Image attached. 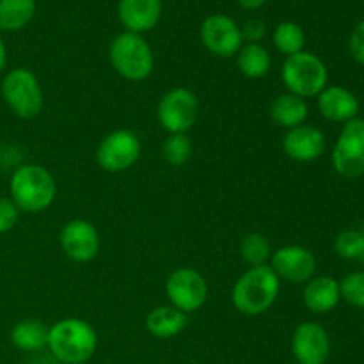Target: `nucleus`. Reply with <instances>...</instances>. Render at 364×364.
Segmentation results:
<instances>
[{"label": "nucleus", "instance_id": "10", "mask_svg": "<svg viewBox=\"0 0 364 364\" xmlns=\"http://www.w3.org/2000/svg\"><path fill=\"white\" fill-rule=\"evenodd\" d=\"M166 295L171 306L185 315L199 311L206 304L210 288L201 272L191 267H180L173 270L166 281Z\"/></svg>", "mask_w": 364, "mask_h": 364}, {"label": "nucleus", "instance_id": "15", "mask_svg": "<svg viewBox=\"0 0 364 364\" xmlns=\"http://www.w3.org/2000/svg\"><path fill=\"white\" fill-rule=\"evenodd\" d=\"M283 151L288 159L301 164H309L318 160L326 151V135L315 124H301L287 130L283 137Z\"/></svg>", "mask_w": 364, "mask_h": 364}, {"label": "nucleus", "instance_id": "33", "mask_svg": "<svg viewBox=\"0 0 364 364\" xmlns=\"http://www.w3.org/2000/svg\"><path fill=\"white\" fill-rule=\"evenodd\" d=\"M6 63H7V48H6V43H4L2 38H0V73H2V70L6 68Z\"/></svg>", "mask_w": 364, "mask_h": 364}, {"label": "nucleus", "instance_id": "23", "mask_svg": "<svg viewBox=\"0 0 364 364\" xmlns=\"http://www.w3.org/2000/svg\"><path fill=\"white\" fill-rule=\"evenodd\" d=\"M36 0H0V31L16 32L31 23Z\"/></svg>", "mask_w": 364, "mask_h": 364}, {"label": "nucleus", "instance_id": "16", "mask_svg": "<svg viewBox=\"0 0 364 364\" xmlns=\"http://www.w3.org/2000/svg\"><path fill=\"white\" fill-rule=\"evenodd\" d=\"M316 107L320 116L326 117L333 123H348L355 119L361 109L359 98L343 85H327L318 96H316Z\"/></svg>", "mask_w": 364, "mask_h": 364}, {"label": "nucleus", "instance_id": "20", "mask_svg": "<svg viewBox=\"0 0 364 364\" xmlns=\"http://www.w3.org/2000/svg\"><path fill=\"white\" fill-rule=\"evenodd\" d=\"M187 322V315L174 306H159L146 316V329L156 340H171L183 333Z\"/></svg>", "mask_w": 364, "mask_h": 364}, {"label": "nucleus", "instance_id": "21", "mask_svg": "<svg viewBox=\"0 0 364 364\" xmlns=\"http://www.w3.org/2000/svg\"><path fill=\"white\" fill-rule=\"evenodd\" d=\"M48 333L50 327L43 323L41 320L27 318L18 322L11 329V343L14 348L27 354H36L45 348H48Z\"/></svg>", "mask_w": 364, "mask_h": 364}, {"label": "nucleus", "instance_id": "25", "mask_svg": "<svg viewBox=\"0 0 364 364\" xmlns=\"http://www.w3.org/2000/svg\"><path fill=\"white\" fill-rule=\"evenodd\" d=\"M242 259L249 267H262L269 265L270 256H272V247H270L269 238L263 233H247L240 240Z\"/></svg>", "mask_w": 364, "mask_h": 364}, {"label": "nucleus", "instance_id": "8", "mask_svg": "<svg viewBox=\"0 0 364 364\" xmlns=\"http://www.w3.org/2000/svg\"><path fill=\"white\" fill-rule=\"evenodd\" d=\"M199 117V100L187 87L164 92L156 105V119L167 134H187Z\"/></svg>", "mask_w": 364, "mask_h": 364}, {"label": "nucleus", "instance_id": "13", "mask_svg": "<svg viewBox=\"0 0 364 364\" xmlns=\"http://www.w3.org/2000/svg\"><path fill=\"white\" fill-rule=\"evenodd\" d=\"M59 244L64 255L75 263H89L100 252V233L91 220L73 219L60 230Z\"/></svg>", "mask_w": 364, "mask_h": 364}, {"label": "nucleus", "instance_id": "7", "mask_svg": "<svg viewBox=\"0 0 364 364\" xmlns=\"http://www.w3.org/2000/svg\"><path fill=\"white\" fill-rule=\"evenodd\" d=\"M142 153L141 139L128 128H117L107 134L96 148V164L110 174H119L132 169Z\"/></svg>", "mask_w": 364, "mask_h": 364}, {"label": "nucleus", "instance_id": "18", "mask_svg": "<svg viewBox=\"0 0 364 364\" xmlns=\"http://www.w3.org/2000/svg\"><path fill=\"white\" fill-rule=\"evenodd\" d=\"M302 301L304 306L311 313L316 315H326L336 309L341 301L340 281L331 276L313 277L306 283L304 291H302Z\"/></svg>", "mask_w": 364, "mask_h": 364}, {"label": "nucleus", "instance_id": "1", "mask_svg": "<svg viewBox=\"0 0 364 364\" xmlns=\"http://www.w3.org/2000/svg\"><path fill=\"white\" fill-rule=\"evenodd\" d=\"M281 291V279L270 265L249 267L231 288V304L240 315L259 316L269 311Z\"/></svg>", "mask_w": 364, "mask_h": 364}, {"label": "nucleus", "instance_id": "11", "mask_svg": "<svg viewBox=\"0 0 364 364\" xmlns=\"http://www.w3.org/2000/svg\"><path fill=\"white\" fill-rule=\"evenodd\" d=\"M199 38H201L203 46L212 55L223 57V59L237 55L238 50L244 45L240 25L223 13L210 14L203 20Z\"/></svg>", "mask_w": 364, "mask_h": 364}, {"label": "nucleus", "instance_id": "26", "mask_svg": "<svg viewBox=\"0 0 364 364\" xmlns=\"http://www.w3.org/2000/svg\"><path fill=\"white\" fill-rule=\"evenodd\" d=\"M194 144L187 134H171L162 144V156L169 166L181 167L192 159Z\"/></svg>", "mask_w": 364, "mask_h": 364}, {"label": "nucleus", "instance_id": "3", "mask_svg": "<svg viewBox=\"0 0 364 364\" xmlns=\"http://www.w3.org/2000/svg\"><path fill=\"white\" fill-rule=\"evenodd\" d=\"M11 199L20 212L39 213L53 205L57 183L53 174L39 164L20 166L11 176Z\"/></svg>", "mask_w": 364, "mask_h": 364}, {"label": "nucleus", "instance_id": "17", "mask_svg": "<svg viewBox=\"0 0 364 364\" xmlns=\"http://www.w3.org/2000/svg\"><path fill=\"white\" fill-rule=\"evenodd\" d=\"M117 18L124 31L142 36L159 25L162 18V0H119Z\"/></svg>", "mask_w": 364, "mask_h": 364}, {"label": "nucleus", "instance_id": "4", "mask_svg": "<svg viewBox=\"0 0 364 364\" xmlns=\"http://www.w3.org/2000/svg\"><path fill=\"white\" fill-rule=\"evenodd\" d=\"M109 60L116 73L128 82H142L153 73L155 55L144 36L121 32L110 41Z\"/></svg>", "mask_w": 364, "mask_h": 364}, {"label": "nucleus", "instance_id": "27", "mask_svg": "<svg viewBox=\"0 0 364 364\" xmlns=\"http://www.w3.org/2000/svg\"><path fill=\"white\" fill-rule=\"evenodd\" d=\"M334 251L343 259H359L364 256V235L359 230H343L334 238Z\"/></svg>", "mask_w": 364, "mask_h": 364}, {"label": "nucleus", "instance_id": "19", "mask_svg": "<svg viewBox=\"0 0 364 364\" xmlns=\"http://www.w3.org/2000/svg\"><path fill=\"white\" fill-rule=\"evenodd\" d=\"M270 119L274 124L284 130H291L295 127H301L306 123L309 114L308 102L304 98L291 95V92H283L276 96L269 107Z\"/></svg>", "mask_w": 364, "mask_h": 364}, {"label": "nucleus", "instance_id": "22", "mask_svg": "<svg viewBox=\"0 0 364 364\" xmlns=\"http://www.w3.org/2000/svg\"><path fill=\"white\" fill-rule=\"evenodd\" d=\"M272 66V57L262 43H244L237 53V68L245 78L259 80L267 77Z\"/></svg>", "mask_w": 364, "mask_h": 364}, {"label": "nucleus", "instance_id": "29", "mask_svg": "<svg viewBox=\"0 0 364 364\" xmlns=\"http://www.w3.org/2000/svg\"><path fill=\"white\" fill-rule=\"evenodd\" d=\"M18 215H20V210L14 205L13 199L0 198V235L7 233L16 226Z\"/></svg>", "mask_w": 364, "mask_h": 364}, {"label": "nucleus", "instance_id": "5", "mask_svg": "<svg viewBox=\"0 0 364 364\" xmlns=\"http://www.w3.org/2000/svg\"><path fill=\"white\" fill-rule=\"evenodd\" d=\"M281 80L287 87V92L304 100L316 98L327 87L329 71L318 55L302 50L284 59L281 68Z\"/></svg>", "mask_w": 364, "mask_h": 364}, {"label": "nucleus", "instance_id": "31", "mask_svg": "<svg viewBox=\"0 0 364 364\" xmlns=\"http://www.w3.org/2000/svg\"><path fill=\"white\" fill-rule=\"evenodd\" d=\"M348 50H350V55L355 63L364 64V20L350 34V39H348Z\"/></svg>", "mask_w": 364, "mask_h": 364}, {"label": "nucleus", "instance_id": "24", "mask_svg": "<svg viewBox=\"0 0 364 364\" xmlns=\"http://www.w3.org/2000/svg\"><path fill=\"white\" fill-rule=\"evenodd\" d=\"M272 43L277 52L284 57L302 52L306 45V32L295 21H281L272 34Z\"/></svg>", "mask_w": 364, "mask_h": 364}, {"label": "nucleus", "instance_id": "6", "mask_svg": "<svg viewBox=\"0 0 364 364\" xmlns=\"http://www.w3.org/2000/svg\"><path fill=\"white\" fill-rule=\"evenodd\" d=\"M2 98L14 116L34 119L43 112L45 95L39 78L28 68H14L2 80Z\"/></svg>", "mask_w": 364, "mask_h": 364}, {"label": "nucleus", "instance_id": "2", "mask_svg": "<svg viewBox=\"0 0 364 364\" xmlns=\"http://www.w3.org/2000/svg\"><path fill=\"white\" fill-rule=\"evenodd\" d=\"M98 348L95 327L82 318H63L50 327V355L60 364H85Z\"/></svg>", "mask_w": 364, "mask_h": 364}, {"label": "nucleus", "instance_id": "30", "mask_svg": "<svg viewBox=\"0 0 364 364\" xmlns=\"http://www.w3.org/2000/svg\"><path fill=\"white\" fill-rule=\"evenodd\" d=\"M240 31L244 43H259L267 36V25L265 21L252 18V20H247L242 25Z\"/></svg>", "mask_w": 364, "mask_h": 364}, {"label": "nucleus", "instance_id": "12", "mask_svg": "<svg viewBox=\"0 0 364 364\" xmlns=\"http://www.w3.org/2000/svg\"><path fill=\"white\" fill-rule=\"evenodd\" d=\"M269 265L281 281L294 284H306L316 272L315 255L302 245H283L276 249Z\"/></svg>", "mask_w": 364, "mask_h": 364}, {"label": "nucleus", "instance_id": "9", "mask_svg": "<svg viewBox=\"0 0 364 364\" xmlns=\"http://www.w3.org/2000/svg\"><path fill=\"white\" fill-rule=\"evenodd\" d=\"M333 167L347 180L364 176V119L355 117L343 124L333 148Z\"/></svg>", "mask_w": 364, "mask_h": 364}, {"label": "nucleus", "instance_id": "14", "mask_svg": "<svg viewBox=\"0 0 364 364\" xmlns=\"http://www.w3.org/2000/svg\"><path fill=\"white\" fill-rule=\"evenodd\" d=\"M291 354L299 364H326L331 355L329 333L316 322H302L291 336Z\"/></svg>", "mask_w": 364, "mask_h": 364}, {"label": "nucleus", "instance_id": "28", "mask_svg": "<svg viewBox=\"0 0 364 364\" xmlns=\"http://www.w3.org/2000/svg\"><path fill=\"white\" fill-rule=\"evenodd\" d=\"M341 299L354 308L364 309V272H352L340 281Z\"/></svg>", "mask_w": 364, "mask_h": 364}, {"label": "nucleus", "instance_id": "32", "mask_svg": "<svg viewBox=\"0 0 364 364\" xmlns=\"http://www.w3.org/2000/svg\"><path fill=\"white\" fill-rule=\"evenodd\" d=\"M237 2L240 4V6L244 7V9L256 11V9H259V7L265 6V4L269 2V0H237Z\"/></svg>", "mask_w": 364, "mask_h": 364}]
</instances>
